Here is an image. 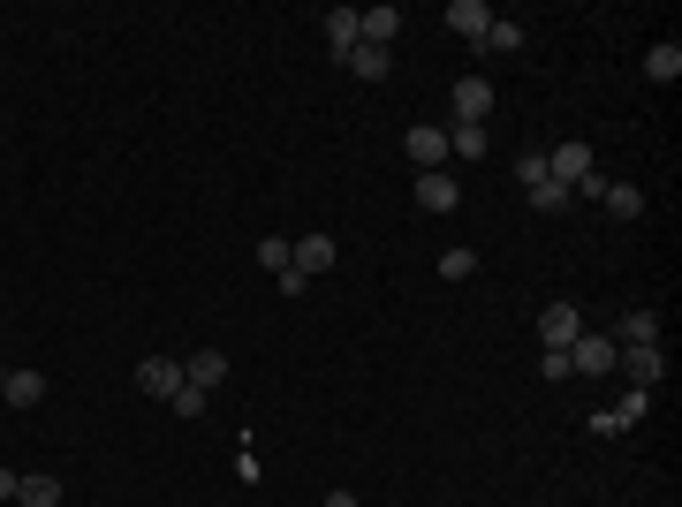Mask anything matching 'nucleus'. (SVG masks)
Listing matches in <instances>:
<instances>
[{
    "instance_id": "f257e3e1",
    "label": "nucleus",
    "mask_w": 682,
    "mask_h": 507,
    "mask_svg": "<svg viewBox=\"0 0 682 507\" xmlns=\"http://www.w3.org/2000/svg\"><path fill=\"white\" fill-rule=\"evenodd\" d=\"M614 356H622L614 334H592V326H584V334L569 341V379H606V372H614Z\"/></svg>"
},
{
    "instance_id": "4be33fe9",
    "label": "nucleus",
    "mask_w": 682,
    "mask_h": 507,
    "mask_svg": "<svg viewBox=\"0 0 682 507\" xmlns=\"http://www.w3.org/2000/svg\"><path fill=\"white\" fill-rule=\"evenodd\" d=\"M478 45H493V53H515V45H523V23H501V16H493V23H485V39Z\"/></svg>"
},
{
    "instance_id": "f8f14e48",
    "label": "nucleus",
    "mask_w": 682,
    "mask_h": 507,
    "mask_svg": "<svg viewBox=\"0 0 682 507\" xmlns=\"http://www.w3.org/2000/svg\"><path fill=\"white\" fill-rule=\"evenodd\" d=\"M485 114H493V84H485V77H463V84H455V122H485Z\"/></svg>"
},
{
    "instance_id": "9d476101",
    "label": "nucleus",
    "mask_w": 682,
    "mask_h": 507,
    "mask_svg": "<svg viewBox=\"0 0 682 507\" xmlns=\"http://www.w3.org/2000/svg\"><path fill=\"white\" fill-rule=\"evenodd\" d=\"M644 402H652V394H644V386H630L614 409H599V417H592V432H599V439H606V432H630V424L644 417Z\"/></svg>"
},
{
    "instance_id": "393cba45",
    "label": "nucleus",
    "mask_w": 682,
    "mask_h": 507,
    "mask_svg": "<svg viewBox=\"0 0 682 507\" xmlns=\"http://www.w3.org/2000/svg\"><path fill=\"white\" fill-rule=\"evenodd\" d=\"M531 205H539V212H569V205H576V197H569L561 182H539V190H531Z\"/></svg>"
},
{
    "instance_id": "dca6fc26",
    "label": "nucleus",
    "mask_w": 682,
    "mask_h": 507,
    "mask_svg": "<svg viewBox=\"0 0 682 507\" xmlns=\"http://www.w3.org/2000/svg\"><path fill=\"white\" fill-rule=\"evenodd\" d=\"M448 160H485V122H448Z\"/></svg>"
},
{
    "instance_id": "a878e982",
    "label": "nucleus",
    "mask_w": 682,
    "mask_h": 507,
    "mask_svg": "<svg viewBox=\"0 0 682 507\" xmlns=\"http://www.w3.org/2000/svg\"><path fill=\"white\" fill-rule=\"evenodd\" d=\"M258 265H273V273H289V243H281V235H265V243H258Z\"/></svg>"
},
{
    "instance_id": "4468645a",
    "label": "nucleus",
    "mask_w": 682,
    "mask_h": 507,
    "mask_svg": "<svg viewBox=\"0 0 682 507\" xmlns=\"http://www.w3.org/2000/svg\"><path fill=\"white\" fill-rule=\"evenodd\" d=\"M16 507H61V477H53V469L16 477Z\"/></svg>"
},
{
    "instance_id": "1a4fd4ad",
    "label": "nucleus",
    "mask_w": 682,
    "mask_h": 507,
    "mask_svg": "<svg viewBox=\"0 0 682 507\" xmlns=\"http://www.w3.org/2000/svg\"><path fill=\"white\" fill-rule=\"evenodd\" d=\"M137 386H144L152 402H168L174 386H182V364H174V356H144V364H137Z\"/></svg>"
},
{
    "instance_id": "f3484780",
    "label": "nucleus",
    "mask_w": 682,
    "mask_h": 507,
    "mask_svg": "<svg viewBox=\"0 0 682 507\" xmlns=\"http://www.w3.org/2000/svg\"><path fill=\"white\" fill-rule=\"evenodd\" d=\"M182 379H190V386H205V394H213V386L228 379V356H220V348H198V356L182 364Z\"/></svg>"
},
{
    "instance_id": "39448f33",
    "label": "nucleus",
    "mask_w": 682,
    "mask_h": 507,
    "mask_svg": "<svg viewBox=\"0 0 682 507\" xmlns=\"http://www.w3.org/2000/svg\"><path fill=\"white\" fill-rule=\"evenodd\" d=\"M0 402H8V409H39L46 402V372H31V364H23V372H0Z\"/></svg>"
},
{
    "instance_id": "7ed1b4c3",
    "label": "nucleus",
    "mask_w": 682,
    "mask_h": 507,
    "mask_svg": "<svg viewBox=\"0 0 682 507\" xmlns=\"http://www.w3.org/2000/svg\"><path fill=\"white\" fill-rule=\"evenodd\" d=\"M402 152H410V168L418 174H432V168H448V129H432V122H418L410 136H402Z\"/></svg>"
},
{
    "instance_id": "f03ea898",
    "label": "nucleus",
    "mask_w": 682,
    "mask_h": 507,
    "mask_svg": "<svg viewBox=\"0 0 682 507\" xmlns=\"http://www.w3.org/2000/svg\"><path fill=\"white\" fill-rule=\"evenodd\" d=\"M614 372H622L630 386H644V394H652V386L668 379V348H622V356H614Z\"/></svg>"
},
{
    "instance_id": "bb28decb",
    "label": "nucleus",
    "mask_w": 682,
    "mask_h": 507,
    "mask_svg": "<svg viewBox=\"0 0 682 507\" xmlns=\"http://www.w3.org/2000/svg\"><path fill=\"white\" fill-rule=\"evenodd\" d=\"M327 507H357V493H349V485H334V493H327Z\"/></svg>"
},
{
    "instance_id": "6e6552de",
    "label": "nucleus",
    "mask_w": 682,
    "mask_h": 507,
    "mask_svg": "<svg viewBox=\"0 0 682 507\" xmlns=\"http://www.w3.org/2000/svg\"><path fill=\"white\" fill-rule=\"evenodd\" d=\"M334 257H341V243H334V235H303V243H289V265H297L303 281H311V273H327Z\"/></svg>"
},
{
    "instance_id": "cd10ccee",
    "label": "nucleus",
    "mask_w": 682,
    "mask_h": 507,
    "mask_svg": "<svg viewBox=\"0 0 682 507\" xmlns=\"http://www.w3.org/2000/svg\"><path fill=\"white\" fill-rule=\"evenodd\" d=\"M16 500V469H0V507Z\"/></svg>"
},
{
    "instance_id": "2eb2a0df",
    "label": "nucleus",
    "mask_w": 682,
    "mask_h": 507,
    "mask_svg": "<svg viewBox=\"0 0 682 507\" xmlns=\"http://www.w3.org/2000/svg\"><path fill=\"white\" fill-rule=\"evenodd\" d=\"M319 23H327V45H334V61H349V53H357V8H327Z\"/></svg>"
},
{
    "instance_id": "9b49d317",
    "label": "nucleus",
    "mask_w": 682,
    "mask_h": 507,
    "mask_svg": "<svg viewBox=\"0 0 682 507\" xmlns=\"http://www.w3.org/2000/svg\"><path fill=\"white\" fill-rule=\"evenodd\" d=\"M485 23H493V8H485V0H448V31H455V39H485Z\"/></svg>"
},
{
    "instance_id": "ddd939ff",
    "label": "nucleus",
    "mask_w": 682,
    "mask_h": 507,
    "mask_svg": "<svg viewBox=\"0 0 682 507\" xmlns=\"http://www.w3.org/2000/svg\"><path fill=\"white\" fill-rule=\"evenodd\" d=\"M614 348H660V311H630L614 326Z\"/></svg>"
},
{
    "instance_id": "412c9836",
    "label": "nucleus",
    "mask_w": 682,
    "mask_h": 507,
    "mask_svg": "<svg viewBox=\"0 0 682 507\" xmlns=\"http://www.w3.org/2000/svg\"><path fill=\"white\" fill-rule=\"evenodd\" d=\"M470 273H478V251H463V243L440 251V281H470Z\"/></svg>"
},
{
    "instance_id": "6ab92c4d",
    "label": "nucleus",
    "mask_w": 682,
    "mask_h": 507,
    "mask_svg": "<svg viewBox=\"0 0 682 507\" xmlns=\"http://www.w3.org/2000/svg\"><path fill=\"white\" fill-rule=\"evenodd\" d=\"M644 77H652V84H675V77H682V45L660 39L652 53H644Z\"/></svg>"
},
{
    "instance_id": "0eeeda50",
    "label": "nucleus",
    "mask_w": 682,
    "mask_h": 507,
    "mask_svg": "<svg viewBox=\"0 0 682 507\" xmlns=\"http://www.w3.org/2000/svg\"><path fill=\"white\" fill-rule=\"evenodd\" d=\"M418 205H425V212H455V205H463V182H455L448 168L418 174Z\"/></svg>"
},
{
    "instance_id": "20e7f679",
    "label": "nucleus",
    "mask_w": 682,
    "mask_h": 507,
    "mask_svg": "<svg viewBox=\"0 0 682 507\" xmlns=\"http://www.w3.org/2000/svg\"><path fill=\"white\" fill-rule=\"evenodd\" d=\"M576 334H584V311H576V303H546V311H539V341H546V348H569Z\"/></svg>"
},
{
    "instance_id": "a211bd4d",
    "label": "nucleus",
    "mask_w": 682,
    "mask_h": 507,
    "mask_svg": "<svg viewBox=\"0 0 682 507\" xmlns=\"http://www.w3.org/2000/svg\"><path fill=\"white\" fill-rule=\"evenodd\" d=\"M341 69H349V77H364V84H380L387 69H394V53H387V45H357V53H349Z\"/></svg>"
},
{
    "instance_id": "5701e85b",
    "label": "nucleus",
    "mask_w": 682,
    "mask_h": 507,
    "mask_svg": "<svg viewBox=\"0 0 682 507\" xmlns=\"http://www.w3.org/2000/svg\"><path fill=\"white\" fill-rule=\"evenodd\" d=\"M168 409H174V417H205V386H190V379H182V386L168 394Z\"/></svg>"
},
{
    "instance_id": "423d86ee",
    "label": "nucleus",
    "mask_w": 682,
    "mask_h": 507,
    "mask_svg": "<svg viewBox=\"0 0 682 507\" xmlns=\"http://www.w3.org/2000/svg\"><path fill=\"white\" fill-rule=\"evenodd\" d=\"M546 174H554L561 190H576V182L592 174V144H554V152H546Z\"/></svg>"
},
{
    "instance_id": "aec40b11",
    "label": "nucleus",
    "mask_w": 682,
    "mask_h": 507,
    "mask_svg": "<svg viewBox=\"0 0 682 507\" xmlns=\"http://www.w3.org/2000/svg\"><path fill=\"white\" fill-rule=\"evenodd\" d=\"M599 205L614 212V220H638V212H644V190H638V182H606V190H599Z\"/></svg>"
},
{
    "instance_id": "b1692460",
    "label": "nucleus",
    "mask_w": 682,
    "mask_h": 507,
    "mask_svg": "<svg viewBox=\"0 0 682 507\" xmlns=\"http://www.w3.org/2000/svg\"><path fill=\"white\" fill-rule=\"evenodd\" d=\"M515 182H523V190H539V182H554V174H546V152H523V160H515Z\"/></svg>"
}]
</instances>
